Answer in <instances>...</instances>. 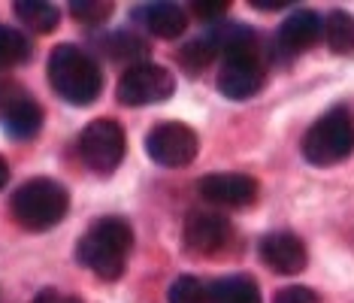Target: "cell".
Here are the masks:
<instances>
[{
  "label": "cell",
  "instance_id": "25",
  "mask_svg": "<svg viewBox=\"0 0 354 303\" xmlns=\"http://www.w3.org/2000/svg\"><path fill=\"white\" fill-rule=\"evenodd\" d=\"M34 303H82L76 294H67V291H58V288H43L34 297Z\"/></svg>",
  "mask_w": 354,
  "mask_h": 303
},
{
  "label": "cell",
  "instance_id": "9",
  "mask_svg": "<svg viewBox=\"0 0 354 303\" xmlns=\"http://www.w3.org/2000/svg\"><path fill=\"white\" fill-rule=\"evenodd\" d=\"M263 58L257 55H236V58H224L218 70V91L230 100H248L263 89Z\"/></svg>",
  "mask_w": 354,
  "mask_h": 303
},
{
  "label": "cell",
  "instance_id": "23",
  "mask_svg": "<svg viewBox=\"0 0 354 303\" xmlns=\"http://www.w3.org/2000/svg\"><path fill=\"white\" fill-rule=\"evenodd\" d=\"M272 303H321V297L306 285H288V288L276 291Z\"/></svg>",
  "mask_w": 354,
  "mask_h": 303
},
{
  "label": "cell",
  "instance_id": "6",
  "mask_svg": "<svg viewBox=\"0 0 354 303\" xmlns=\"http://www.w3.org/2000/svg\"><path fill=\"white\" fill-rule=\"evenodd\" d=\"M173 91H176V79L170 70L146 61L124 70L122 79H118L115 98L124 107H151V103H164L167 98H173Z\"/></svg>",
  "mask_w": 354,
  "mask_h": 303
},
{
  "label": "cell",
  "instance_id": "1",
  "mask_svg": "<svg viewBox=\"0 0 354 303\" xmlns=\"http://www.w3.org/2000/svg\"><path fill=\"white\" fill-rule=\"evenodd\" d=\"M133 249V230L118 215H103L82 234L76 246V258L94 276L115 282L127 267V255Z\"/></svg>",
  "mask_w": 354,
  "mask_h": 303
},
{
  "label": "cell",
  "instance_id": "24",
  "mask_svg": "<svg viewBox=\"0 0 354 303\" xmlns=\"http://www.w3.org/2000/svg\"><path fill=\"white\" fill-rule=\"evenodd\" d=\"M227 0H194L191 3V10H194V15H200V19H221L224 12H227Z\"/></svg>",
  "mask_w": 354,
  "mask_h": 303
},
{
  "label": "cell",
  "instance_id": "4",
  "mask_svg": "<svg viewBox=\"0 0 354 303\" xmlns=\"http://www.w3.org/2000/svg\"><path fill=\"white\" fill-rule=\"evenodd\" d=\"M300 152L309 164L333 167L354 152V116L348 107H333L303 134Z\"/></svg>",
  "mask_w": 354,
  "mask_h": 303
},
{
  "label": "cell",
  "instance_id": "14",
  "mask_svg": "<svg viewBox=\"0 0 354 303\" xmlns=\"http://www.w3.org/2000/svg\"><path fill=\"white\" fill-rule=\"evenodd\" d=\"M136 21H142L155 37L176 39L188 30V12L179 3H142L133 12Z\"/></svg>",
  "mask_w": 354,
  "mask_h": 303
},
{
  "label": "cell",
  "instance_id": "16",
  "mask_svg": "<svg viewBox=\"0 0 354 303\" xmlns=\"http://www.w3.org/2000/svg\"><path fill=\"white\" fill-rule=\"evenodd\" d=\"M15 19L34 34H52L61 21V12L49 0H15Z\"/></svg>",
  "mask_w": 354,
  "mask_h": 303
},
{
  "label": "cell",
  "instance_id": "10",
  "mask_svg": "<svg viewBox=\"0 0 354 303\" xmlns=\"http://www.w3.org/2000/svg\"><path fill=\"white\" fill-rule=\"evenodd\" d=\"M257 252H261L263 264L279 276H297L309 264L306 243L297 234H291V230H272V234H267L261 246H257Z\"/></svg>",
  "mask_w": 354,
  "mask_h": 303
},
{
  "label": "cell",
  "instance_id": "13",
  "mask_svg": "<svg viewBox=\"0 0 354 303\" xmlns=\"http://www.w3.org/2000/svg\"><path fill=\"white\" fill-rule=\"evenodd\" d=\"M321 37H324V21H321V15L312 10H294L279 25L276 46H279V52H285V55H297V52L312 49Z\"/></svg>",
  "mask_w": 354,
  "mask_h": 303
},
{
  "label": "cell",
  "instance_id": "12",
  "mask_svg": "<svg viewBox=\"0 0 354 303\" xmlns=\"http://www.w3.org/2000/svg\"><path fill=\"white\" fill-rule=\"evenodd\" d=\"M230 240V221L218 212H191L185 219V246L197 255H215Z\"/></svg>",
  "mask_w": 354,
  "mask_h": 303
},
{
  "label": "cell",
  "instance_id": "17",
  "mask_svg": "<svg viewBox=\"0 0 354 303\" xmlns=\"http://www.w3.org/2000/svg\"><path fill=\"white\" fill-rule=\"evenodd\" d=\"M100 46H103V52L115 61L146 64V55H149V43L142 37H136L133 30H115V34L100 37Z\"/></svg>",
  "mask_w": 354,
  "mask_h": 303
},
{
  "label": "cell",
  "instance_id": "19",
  "mask_svg": "<svg viewBox=\"0 0 354 303\" xmlns=\"http://www.w3.org/2000/svg\"><path fill=\"white\" fill-rule=\"evenodd\" d=\"M30 61V43L21 30L0 25V73Z\"/></svg>",
  "mask_w": 354,
  "mask_h": 303
},
{
  "label": "cell",
  "instance_id": "27",
  "mask_svg": "<svg viewBox=\"0 0 354 303\" xmlns=\"http://www.w3.org/2000/svg\"><path fill=\"white\" fill-rule=\"evenodd\" d=\"M6 182H10V164H6L3 158H0V188H3Z\"/></svg>",
  "mask_w": 354,
  "mask_h": 303
},
{
  "label": "cell",
  "instance_id": "5",
  "mask_svg": "<svg viewBox=\"0 0 354 303\" xmlns=\"http://www.w3.org/2000/svg\"><path fill=\"white\" fill-rule=\"evenodd\" d=\"M79 152L94 173H115L127 152L124 127L115 118H94L79 137Z\"/></svg>",
  "mask_w": 354,
  "mask_h": 303
},
{
  "label": "cell",
  "instance_id": "7",
  "mask_svg": "<svg viewBox=\"0 0 354 303\" xmlns=\"http://www.w3.org/2000/svg\"><path fill=\"white\" fill-rule=\"evenodd\" d=\"M0 125L10 140H34L43 127V109L15 82L0 79Z\"/></svg>",
  "mask_w": 354,
  "mask_h": 303
},
{
  "label": "cell",
  "instance_id": "22",
  "mask_svg": "<svg viewBox=\"0 0 354 303\" xmlns=\"http://www.w3.org/2000/svg\"><path fill=\"white\" fill-rule=\"evenodd\" d=\"M70 15L79 19L82 25H100L112 15V3L109 0H73L70 3Z\"/></svg>",
  "mask_w": 354,
  "mask_h": 303
},
{
  "label": "cell",
  "instance_id": "26",
  "mask_svg": "<svg viewBox=\"0 0 354 303\" xmlns=\"http://www.w3.org/2000/svg\"><path fill=\"white\" fill-rule=\"evenodd\" d=\"M254 10H281V6H291L294 0H248Z\"/></svg>",
  "mask_w": 354,
  "mask_h": 303
},
{
  "label": "cell",
  "instance_id": "2",
  "mask_svg": "<svg viewBox=\"0 0 354 303\" xmlns=\"http://www.w3.org/2000/svg\"><path fill=\"white\" fill-rule=\"evenodd\" d=\"M46 70H49L52 89L67 103H73V107H88L103 91L100 64L94 61V55H88L79 46H70V43L55 46Z\"/></svg>",
  "mask_w": 354,
  "mask_h": 303
},
{
  "label": "cell",
  "instance_id": "20",
  "mask_svg": "<svg viewBox=\"0 0 354 303\" xmlns=\"http://www.w3.org/2000/svg\"><path fill=\"white\" fill-rule=\"evenodd\" d=\"M215 58H218V49H215V43L209 39L206 30L200 37L191 39V43H185L182 52H179V61H182V67L188 70V73H200V70H206Z\"/></svg>",
  "mask_w": 354,
  "mask_h": 303
},
{
  "label": "cell",
  "instance_id": "8",
  "mask_svg": "<svg viewBox=\"0 0 354 303\" xmlns=\"http://www.w3.org/2000/svg\"><path fill=\"white\" fill-rule=\"evenodd\" d=\"M200 140L185 122H160L149 131L146 152L160 167H188L197 158Z\"/></svg>",
  "mask_w": 354,
  "mask_h": 303
},
{
  "label": "cell",
  "instance_id": "21",
  "mask_svg": "<svg viewBox=\"0 0 354 303\" xmlns=\"http://www.w3.org/2000/svg\"><path fill=\"white\" fill-rule=\"evenodd\" d=\"M167 303H209V288L197 276H179L167 291Z\"/></svg>",
  "mask_w": 354,
  "mask_h": 303
},
{
  "label": "cell",
  "instance_id": "18",
  "mask_svg": "<svg viewBox=\"0 0 354 303\" xmlns=\"http://www.w3.org/2000/svg\"><path fill=\"white\" fill-rule=\"evenodd\" d=\"M324 39L330 52L351 55L354 52V15L345 10H333L324 19Z\"/></svg>",
  "mask_w": 354,
  "mask_h": 303
},
{
  "label": "cell",
  "instance_id": "3",
  "mask_svg": "<svg viewBox=\"0 0 354 303\" xmlns=\"http://www.w3.org/2000/svg\"><path fill=\"white\" fill-rule=\"evenodd\" d=\"M10 210L12 219L25 230H34V234L52 230L55 225H61L70 210V191L49 176L28 179L15 188Z\"/></svg>",
  "mask_w": 354,
  "mask_h": 303
},
{
  "label": "cell",
  "instance_id": "11",
  "mask_svg": "<svg viewBox=\"0 0 354 303\" xmlns=\"http://www.w3.org/2000/svg\"><path fill=\"white\" fill-rule=\"evenodd\" d=\"M200 197L209 201L212 206H233V210H243L252 206L257 197V182L245 173H209L200 179Z\"/></svg>",
  "mask_w": 354,
  "mask_h": 303
},
{
  "label": "cell",
  "instance_id": "15",
  "mask_svg": "<svg viewBox=\"0 0 354 303\" xmlns=\"http://www.w3.org/2000/svg\"><path fill=\"white\" fill-rule=\"evenodd\" d=\"M209 303H263L252 276H224L209 285Z\"/></svg>",
  "mask_w": 354,
  "mask_h": 303
}]
</instances>
